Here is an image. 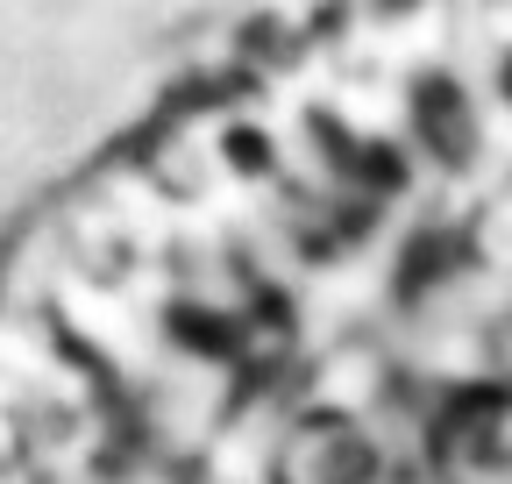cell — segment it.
Segmentation results:
<instances>
[{"instance_id":"cell-3","label":"cell","mask_w":512,"mask_h":484,"mask_svg":"<svg viewBox=\"0 0 512 484\" xmlns=\"http://www.w3.org/2000/svg\"><path fill=\"white\" fill-rule=\"evenodd\" d=\"M434 484H512V378L448 385L420 428Z\"/></svg>"},{"instance_id":"cell-1","label":"cell","mask_w":512,"mask_h":484,"mask_svg":"<svg viewBox=\"0 0 512 484\" xmlns=\"http://www.w3.org/2000/svg\"><path fill=\"white\" fill-rule=\"evenodd\" d=\"M399 136L420 171H434L441 186H456V200L491 193L512 171V114L484 86V72L456 65L448 50L420 57L399 79Z\"/></svg>"},{"instance_id":"cell-4","label":"cell","mask_w":512,"mask_h":484,"mask_svg":"<svg viewBox=\"0 0 512 484\" xmlns=\"http://www.w3.org/2000/svg\"><path fill=\"white\" fill-rule=\"evenodd\" d=\"M456 242H463V257L484 285H512V171L498 178L491 193L463 200L456 214Z\"/></svg>"},{"instance_id":"cell-2","label":"cell","mask_w":512,"mask_h":484,"mask_svg":"<svg viewBox=\"0 0 512 484\" xmlns=\"http://www.w3.org/2000/svg\"><path fill=\"white\" fill-rule=\"evenodd\" d=\"M256 484H406V435L377 399H299L271 428Z\"/></svg>"}]
</instances>
